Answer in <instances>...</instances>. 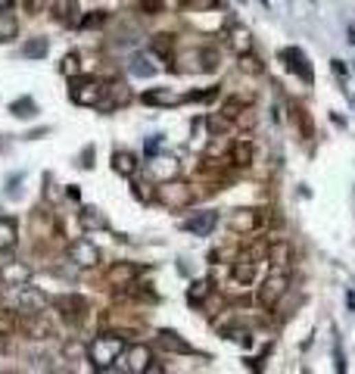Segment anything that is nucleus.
<instances>
[{
  "mask_svg": "<svg viewBox=\"0 0 355 374\" xmlns=\"http://www.w3.org/2000/svg\"><path fill=\"white\" fill-rule=\"evenodd\" d=\"M184 72H215L218 69V54L215 50H190L181 56Z\"/></svg>",
  "mask_w": 355,
  "mask_h": 374,
  "instance_id": "6",
  "label": "nucleus"
},
{
  "mask_svg": "<svg viewBox=\"0 0 355 374\" xmlns=\"http://www.w3.org/2000/svg\"><path fill=\"white\" fill-rule=\"evenodd\" d=\"M150 47H153V54H156V56H162V60H172L174 38H172V34H156L153 41H150Z\"/></svg>",
  "mask_w": 355,
  "mask_h": 374,
  "instance_id": "27",
  "label": "nucleus"
},
{
  "mask_svg": "<svg viewBox=\"0 0 355 374\" xmlns=\"http://www.w3.org/2000/svg\"><path fill=\"white\" fill-rule=\"evenodd\" d=\"M271 256V268H277V272H290V246L287 244H277L275 250H268Z\"/></svg>",
  "mask_w": 355,
  "mask_h": 374,
  "instance_id": "26",
  "label": "nucleus"
},
{
  "mask_svg": "<svg viewBox=\"0 0 355 374\" xmlns=\"http://www.w3.org/2000/svg\"><path fill=\"white\" fill-rule=\"evenodd\" d=\"M81 72V62H78V54H66V60L60 62V75H66V78H75V75Z\"/></svg>",
  "mask_w": 355,
  "mask_h": 374,
  "instance_id": "32",
  "label": "nucleus"
},
{
  "mask_svg": "<svg viewBox=\"0 0 355 374\" xmlns=\"http://www.w3.org/2000/svg\"><path fill=\"white\" fill-rule=\"evenodd\" d=\"M290 119H296V125H299V135L306 137V141H312V137H315V125H312V119H308V113L302 106L290 109Z\"/></svg>",
  "mask_w": 355,
  "mask_h": 374,
  "instance_id": "25",
  "label": "nucleus"
},
{
  "mask_svg": "<svg viewBox=\"0 0 355 374\" xmlns=\"http://www.w3.org/2000/svg\"><path fill=\"white\" fill-rule=\"evenodd\" d=\"M125 371H131V374H144L150 368V362H153V353H150V347H144V343H137V347H131L128 349V355H125Z\"/></svg>",
  "mask_w": 355,
  "mask_h": 374,
  "instance_id": "10",
  "label": "nucleus"
},
{
  "mask_svg": "<svg viewBox=\"0 0 355 374\" xmlns=\"http://www.w3.org/2000/svg\"><path fill=\"white\" fill-rule=\"evenodd\" d=\"M135 278H137V268L131 266V262H115L106 274V284L109 287H131Z\"/></svg>",
  "mask_w": 355,
  "mask_h": 374,
  "instance_id": "12",
  "label": "nucleus"
},
{
  "mask_svg": "<svg viewBox=\"0 0 355 374\" xmlns=\"http://www.w3.org/2000/svg\"><path fill=\"white\" fill-rule=\"evenodd\" d=\"M253 156H255V147L249 141H237L234 147H231V163H234L237 169H249V165H253Z\"/></svg>",
  "mask_w": 355,
  "mask_h": 374,
  "instance_id": "17",
  "label": "nucleus"
},
{
  "mask_svg": "<svg viewBox=\"0 0 355 374\" xmlns=\"http://www.w3.org/2000/svg\"><path fill=\"white\" fill-rule=\"evenodd\" d=\"M13 7V0H0V10H10Z\"/></svg>",
  "mask_w": 355,
  "mask_h": 374,
  "instance_id": "44",
  "label": "nucleus"
},
{
  "mask_svg": "<svg viewBox=\"0 0 355 374\" xmlns=\"http://www.w3.org/2000/svg\"><path fill=\"white\" fill-rule=\"evenodd\" d=\"M255 268H259V262H249V259H237L234 268H231V284L249 287V284L255 281Z\"/></svg>",
  "mask_w": 355,
  "mask_h": 374,
  "instance_id": "14",
  "label": "nucleus"
},
{
  "mask_svg": "<svg viewBox=\"0 0 355 374\" xmlns=\"http://www.w3.org/2000/svg\"><path fill=\"white\" fill-rule=\"evenodd\" d=\"M78 222H81V228H84V231H103V228H109L106 215H103L97 206H84V209H81V215H78Z\"/></svg>",
  "mask_w": 355,
  "mask_h": 374,
  "instance_id": "16",
  "label": "nucleus"
},
{
  "mask_svg": "<svg viewBox=\"0 0 355 374\" xmlns=\"http://www.w3.org/2000/svg\"><path fill=\"white\" fill-rule=\"evenodd\" d=\"M122 349H125V340H122V334H100L91 347H87V355H91V362H94V368H100V371H106V368H113V362H119Z\"/></svg>",
  "mask_w": 355,
  "mask_h": 374,
  "instance_id": "1",
  "label": "nucleus"
},
{
  "mask_svg": "<svg viewBox=\"0 0 355 374\" xmlns=\"http://www.w3.org/2000/svg\"><path fill=\"white\" fill-rule=\"evenodd\" d=\"M54 306L66 321H81L87 315V299L78 296V293H62V296L54 299Z\"/></svg>",
  "mask_w": 355,
  "mask_h": 374,
  "instance_id": "5",
  "label": "nucleus"
},
{
  "mask_svg": "<svg viewBox=\"0 0 355 374\" xmlns=\"http://www.w3.org/2000/svg\"><path fill=\"white\" fill-rule=\"evenodd\" d=\"M16 16L10 10H0V41H13L16 38Z\"/></svg>",
  "mask_w": 355,
  "mask_h": 374,
  "instance_id": "29",
  "label": "nucleus"
},
{
  "mask_svg": "<svg viewBox=\"0 0 355 374\" xmlns=\"http://www.w3.org/2000/svg\"><path fill=\"white\" fill-rule=\"evenodd\" d=\"M156 343H159L162 349H168V353H178V355H187L190 353V347L178 337V334H172V331H159V337H156Z\"/></svg>",
  "mask_w": 355,
  "mask_h": 374,
  "instance_id": "21",
  "label": "nucleus"
},
{
  "mask_svg": "<svg viewBox=\"0 0 355 374\" xmlns=\"http://www.w3.org/2000/svg\"><path fill=\"white\" fill-rule=\"evenodd\" d=\"M103 94H106V88H103L97 78H84V82L72 84V100L78 103V106H100Z\"/></svg>",
  "mask_w": 355,
  "mask_h": 374,
  "instance_id": "4",
  "label": "nucleus"
},
{
  "mask_svg": "<svg viewBox=\"0 0 355 374\" xmlns=\"http://www.w3.org/2000/svg\"><path fill=\"white\" fill-rule=\"evenodd\" d=\"M54 22H60L62 28L81 25L78 3H75V0H54Z\"/></svg>",
  "mask_w": 355,
  "mask_h": 374,
  "instance_id": "9",
  "label": "nucleus"
},
{
  "mask_svg": "<svg viewBox=\"0 0 355 374\" xmlns=\"http://www.w3.org/2000/svg\"><path fill=\"white\" fill-rule=\"evenodd\" d=\"M240 113H243V103L240 100H228L225 106H221V116H225V119H237Z\"/></svg>",
  "mask_w": 355,
  "mask_h": 374,
  "instance_id": "38",
  "label": "nucleus"
},
{
  "mask_svg": "<svg viewBox=\"0 0 355 374\" xmlns=\"http://www.w3.org/2000/svg\"><path fill=\"white\" fill-rule=\"evenodd\" d=\"M131 72L141 75V78H150V75L156 72V66L147 60V56H135V60H131Z\"/></svg>",
  "mask_w": 355,
  "mask_h": 374,
  "instance_id": "33",
  "label": "nucleus"
},
{
  "mask_svg": "<svg viewBox=\"0 0 355 374\" xmlns=\"http://www.w3.org/2000/svg\"><path fill=\"white\" fill-rule=\"evenodd\" d=\"M215 224H218V215H215V212H196L194 218H187V222H184V231L196 234V237H206Z\"/></svg>",
  "mask_w": 355,
  "mask_h": 374,
  "instance_id": "13",
  "label": "nucleus"
},
{
  "mask_svg": "<svg viewBox=\"0 0 355 374\" xmlns=\"http://www.w3.org/2000/svg\"><path fill=\"white\" fill-rule=\"evenodd\" d=\"M184 7H190V10H203V7H215V0H184Z\"/></svg>",
  "mask_w": 355,
  "mask_h": 374,
  "instance_id": "42",
  "label": "nucleus"
},
{
  "mask_svg": "<svg viewBox=\"0 0 355 374\" xmlns=\"http://www.w3.org/2000/svg\"><path fill=\"white\" fill-rule=\"evenodd\" d=\"M16 246V222L13 218H0V250Z\"/></svg>",
  "mask_w": 355,
  "mask_h": 374,
  "instance_id": "30",
  "label": "nucleus"
},
{
  "mask_svg": "<svg viewBox=\"0 0 355 374\" xmlns=\"http://www.w3.org/2000/svg\"><path fill=\"white\" fill-rule=\"evenodd\" d=\"M0 281L10 287H25L32 281V268L22 266V262H7V266L0 268Z\"/></svg>",
  "mask_w": 355,
  "mask_h": 374,
  "instance_id": "11",
  "label": "nucleus"
},
{
  "mask_svg": "<svg viewBox=\"0 0 355 374\" xmlns=\"http://www.w3.org/2000/svg\"><path fill=\"white\" fill-rule=\"evenodd\" d=\"M81 355H84V343H78V340L62 343V359H81Z\"/></svg>",
  "mask_w": 355,
  "mask_h": 374,
  "instance_id": "34",
  "label": "nucleus"
},
{
  "mask_svg": "<svg viewBox=\"0 0 355 374\" xmlns=\"http://www.w3.org/2000/svg\"><path fill=\"white\" fill-rule=\"evenodd\" d=\"M44 306H47L44 293L32 290V287H19V309H22L25 315H38Z\"/></svg>",
  "mask_w": 355,
  "mask_h": 374,
  "instance_id": "15",
  "label": "nucleus"
},
{
  "mask_svg": "<svg viewBox=\"0 0 355 374\" xmlns=\"http://www.w3.org/2000/svg\"><path fill=\"white\" fill-rule=\"evenodd\" d=\"M206 293H209V284H206V281H196V284L190 287V303H203Z\"/></svg>",
  "mask_w": 355,
  "mask_h": 374,
  "instance_id": "39",
  "label": "nucleus"
},
{
  "mask_svg": "<svg viewBox=\"0 0 355 374\" xmlns=\"http://www.w3.org/2000/svg\"><path fill=\"white\" fill-rule=\"evenodd\" d=\"M106 91H109V100H103V103H100L103 109L125 106V103H128V97H131V94H128V88H125V84H113V88H106Z\"/></svg>",
  "mask_w": 355,
  "mask_h": 374,
  "instance_id": "28",
  "label": "nucleus"
},
{
  "mask_svg": "<svg viewBox=\"0 0 355 374\" xmlns=\"http://www.w3.org/2000/svg\"><path fill=\"white\" fill-rule=\"evenodd\" d=\"M262 222H265V218H262L255 209H237L234 215H231V231H237V234H253Z\"/></svg>",
  "mask_w": 355,
  "mask_h": 374,
  "instance_id": "8",
  "label": "nucleus"
},
{
  "mask_svg": "<svg viewBox=\"0 0 355 374\" xmlns=\"http://www.w3.org/2000/svg\"><path fill=\"white\" fill-rule=\"evenodd\" d=\"M10 113H13L16 119H32V116H38V103H34L32 97H19V100L10 103Z\"/></svg>",
  "mask_w": 355,
  "mask_h": 374,
  "instance_id": "24",
  "label": "nucleus"
},
{
  "mask_svg": "<svg viewBox=\"0 0 355 374\" xmlns=\"http://www.w3.org/2000/svg\"><path fill=\"white\" fill-rule=\"evenodd\" d=\"M287 284H290L287 272H277V268H271L268 278L262 281L259 293H255V299H259V306H262V309H275L277 303H281V296L287 293Z\"/></svg>",
  "mask_w": 355,
  "mask_h": 374,
  "instance_id": "3",
  "label": "nucleus"
},
{
  "mask_svg": "<svg viewBox=\"0 0 355 374\" xmlns=\"http://www.w3.org/2000/svg\"><path fill=\"white\" fill-rule=\"evenodd\" d=\"M228 44H231V50H234L237 56H243V54L253 50V38H249V32L247 28H240V25H234L228 32Z\"/></svg>",
  "mask_w": 355,
  "mask_h": 374,
  "instance_id": "18",
  "label": "nucleus"
},
{
  "mask_svg": "<svg viewBox=\"0 0 355 374\" xmlns=\"http://www.w3.org/2000/svg\"><path fill=\"white\" fill-rule=\"evenodd\" d=\"M16 331V318L10 312H0V337H10Z\"/></svg>",
  "mask_w": 355,
  "mask_h": 374,
  "instance_id": "37",
  "label": "nucleus"
},
{
  "mask_svg": "<svg viewBox=\"0 0 355 374\" xmlns=\"http://www.w3.org/2000/svg\"><path fill=\"white\" fill-rule=\"evenodd\" d=\"M150 175L159 178V181H168V178L178 175V163H174L172 156H162V159H153L150 163Z\"/></svg>",
  "mask_w": 355,
  "mask_h": 374,
  "instance_id": "22",
  "label": "nucleus"
},
{
  "mask_svg": "<svg viewBox=\"0 0 355 374\" xmlns=\"http://www.w3.org/2000/svg\"><path fill=\"white\" fill-rule=\"evenodd\" d=\"M141 13H147V16H159L162 10H165V3H162V0H141Z\"/></svg>",
  "mask_w": 355,
  "mask_h": 374,
  "instance_id": "36",
  "label": "nucleus"
},
{
  "mask_svg": "<svg viewBox=\"0 0 355 374\" xmlns=\"http://www.w3.org/2000/svg\"><path fill=\"white\" fill-rule=\"evenodd\" d=\"M106 19H109V16L103 13V10H97V13H91V16H84V19H81V28H100Z\"/></svg>",
  "mask_w": 355,
  "mask_h": 374,
  "instance_id": "35",
  "label": "nucleus"
},
{
  "mask_svg": "<svg viewBox=\"0 0 355 374\" xmlns=\"http://www.w3.org/2000/svg\"><path fill=\"white\" fill-rule=\"evenodd\" d=\"M91 159H94V147H87V153H84V156H81V165H94V163H91Z\"/></svg>",
  "mask_w": 355,
  "mask_h": 374,
  "instance_id": "43",
  "label": "nucleus"
},
{
  "mask_svg": "<svg viewBox=\"0 0 355 374\" xmlns=\"http://www.w3.org/2000/svg\"><path fill=\"white\" fill-rule=\"evenodd\" d=\"M240 69H247L249 75H259V72H262L259 60H255V56H249V54H243V56H240Z\"/></svg>",
  "mask_w": 355,
  "mask_h": 374,
  "instance_id": "40",
  "label": "nucleus"
},
{
  "mask_svg": "<svg viewBox=\"0 0 355 374\" xmlns=\"http://www.w3.org/2000/svg\"><path fill=\"white\" fill-rule=\"evenodd\" d=\"M156 200H159L165 209H184V206L194 203V187L184 181L168 178V181H162L159 187H156Z\"/></svg>",
  "mask_w": 355,
  "mask_h": 374,
  "instance_id": "2",
  "label": "nucleus"
},
{
  "mask_svg": "<svg viewBox=\"0 0 355 374\" xmlns=\"http://www.w3.org/2000/svg\"><path fill=\"white\" fill-rule=\"evenodd\" d=\"M284 56H287V66H290V72H296V75H299V78H302V82H312V69H308V62H306V56H302L299 54V50H287V54H284Z\"/></svg>",
  "mask_w": 355,
  "mask_h": 374,
  "instance_id": "23",
  "label": "nucleus"
},
{
  "mask_svg": "<svg viewBox=\"0 0 355 374\" xmlns=\"http://www.w3.org/2000/svg\"><path fill=\"white\" fill-rule=\"evenodd\" d=\"M0 150H3V137H0Z\"/></svg>",
  "mask_w": 355,
  "mask_h": 374,
  "instance_id": "45",
  "label": "nucleus"
},
{
  "mask_svg": "<svg viewBox=\"0 0 355 374\" xmlns=\"http://www.w3.org/2000/svg\"><path fill=\"white\" fill-rule=\"evenodd\" d=\"M69 259H72L78 268H94V266H100V250H97V244H91V240H75V244L69 246Z\"/></svg>",
  "mask_w": 355,
  "mask_h": 374,
  "instance_id": "7",
  "label": "nucleus"
},
{
  "mask_svg": "<svg viewBox=\"0 0 355 374\" xmlns=\"http://www.w3.org/2000/svg\"><path fill=\"white\" fill-rule=\"evenodd\" d=\"M113 169L119 172V175H125V178H135V175H137V159H135V153L119 150V153L113 156Z\"/></svg>",
  "mask_w": 355,
  "mask_h": 374,
  "instance_id": "19",
  "label": "nucleus"
},
{
  "mask_svg": "<svg viewBox=\"0 0 355 374\" xmlns=\"http://www.w3.org/2000/svg\"><path fill=\"white\" fill-rule=\"evenodd\" d=\"M47 50H50L47 38H32V41L22 47V54H25L28 60H41V56H47Z\"/></svg>",
  "mask_w": 355,
  "mask_h": 374,
  "instance_id": "31",
  "label": "nucleus"
},
{
  "mask_svg": "<svg viewBox=\"0 0 355 374\" xmlns=\"http://www.w3.org/2000/svg\"><path fill=\"white\" fill-rule=\"evenodd\" d=\"M144 103H147V106H178L181 97L172 94L168 88H159V91H147V94H144Z\"/></svg>",
  "mask_w": 355,
  "mask_h": 374,
  "instance_id": "20",
  "label": "nucleus"
},
{
  "mask_svg": "<svg viewBox=\"0 0 355 374\" xmlns=\"http://www.w3.org/2000/svg\"><path fill=\"white\" fill-rule=\"evenodd\" d=\"M22 7H25V13H41V7H44V0H22Z\"/></svg>",
  "mask_w": 355,
  "mask_h": 374,
  "instance_id": "41",
  "label": "nucleus"
}]
</instances>
